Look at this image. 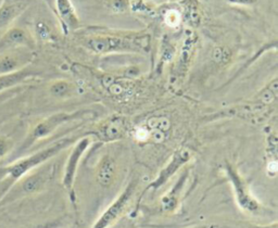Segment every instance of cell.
Segmentation results:
<instances>
[{"label":"cell","instance_id":"12","mask_svg":"<svg viewBox=\"0 0 278 228\" xmlns=\"http://www.w3.org/2000/svg\"><path fill=\"white\" fill-rule=\"evenodd\" d=\"M31 56L27 53L7 52L0 54V75L10 74L30 65Z\"/></svg>","mask_w":278,"mask_h":228},{"label":"cell","instance_id":"25","mask_svg":"<svg viewBox=\"0 0 278 228\" xmlns=\"http://www.w3.org/2000/svg\"><path fill=\"white\" fill-rule=\"evenodd\" d=\"M36 31L38 33V35L41 37V38H47L49 35H50V32H49V29L46 24L44 23H38L37 24V28H36Z\"/></svg>","mask_w":278,"mask_h":228},{"label":"cell","instance_id":"9","mask_svg":"<svg viewBox=\"0 0 278 228\" xmlns=\"http://www.w3.org/2000/svg\"><path fill=\"white\" fill-rule=\"evenodd\" d=\"M128 133V123L123 116L113 115L104 121L96 130L95 135L104 142L122 139Z\"/></svg>","mask_w":278,"mask_h":228},{"label":"cell","instance_id":"27","mask_svg":"<svg viewBox=\"0 0 278 228\" xmlns=\"http://www.w3.org/2000/svg\"><path fill=\"white\" fill-rule=\"evenodd\" d=\"M193 228H212L211 226H199V227H193Z\"/></svg>","mask_w":278,"mask_h":228},{"label":"cell","instance_id":"28","mask_svg":"<svg viewBox=\"0 0 278 228\" xmlns=\"http://www.w3.org/2000/svg\"><path fill=\"white\" fill-rule=\"evenodd\" d=\"M128 228H135V227H134V226H132V225H131V226H129V227H128Z\"/></svg>","mask_w":278,"mask_h":228},{"label":"cell","instance_id":"1","mask_svg":"<svg viewBox=\"0 0 278 228\" xmlns=\"http://www.w3.org/2000/svg\"><path fill=\"white\" fill-rule=\"evenodd\" d=\"M74 139L72 137H65L60 140H57L52 145H49L48 147L41 149L37 152H34L33 155H30L28 157H24L18 161H15L8 166L3 168V177L4 181H7L9 183L10 186L15 183L16 181H19L21 177L24 175H27L31 171L35 170V168L44 165L46 162H48L50 159L55 158L60 154L61 151L66 149L67 147H70L73 143ZM7 188V189H8Z\"/></svg>","mask_w":278,"mask_h":228},{"label":"cell","instance_id":"3","mask_svg":"<svg viewBox=\"0 0 278 228\" xmlns=\"http://www.w3.org/2000/svg\"><path fill=\"white\" fill-rule=\"evenodd\" d=\"M87 111H75V112H58L53 115H50L46 119L38 122L34 128L31 130L27 138L21 143V146L18 149L19 154H22L25 150L30 149L33 145L39 140H43L52 135L64 124L70 123L72 121H77L79 119L85 116Z\"/></svg>","mask_w":278,"mask_h":228},{"label":"cell","instance_id":"29","mask_svg":"<svg viewBox=\"0 0 278 228\" xmlns=\"http://www.w3.org/2000/svg\"><path fill=\"white\" fill-rule=\"evenodd\" d=\"M137 2H138V3H141V2H142V0H137Z\"/></svg>","mask_w":278,"mask_h":228},{"label":"cell","instance_id":"21","mask_svg":"<svg viewBox=\"0 0 278 228\" xmlns=\"http://www.w3.org/2000/svg\"><path fill=\"white\" fill-rule=\"evenodd\" d=\"M185 19L193 27H198L201 21V13L199 10V6L196 0H190V2L185 7Z\"/></svg>","mask_w":278,"mask_h":228},{"label":"cell","instance_id":"15","mask_svg":"<svg viewBox=\"0 0 278 228\" xmlns=\"http://www.w3.org/2000/svg\"><path fill=\"white\" fill-rule=\"evenodd\" d=\"M116 177V163L111 156H104L97 166L96 180L103 187H110Z\"/></svg>","mask_w":278,"mask_h":228},{"label":"cell","instance_id":"13","mask_svg":"<svg viewBox=\"0 0 278 228\" xmlns=\"http://www.w3.org/2000/svg\"><path fill=\"white\" fill-rule=\"evenodd\" d=\"M187 179H188V172L186 171L179 177L178 182L175 183L173 187L162 197L161 209L164 211V212L173 213L178 210L181 198H182V192L184 191L185 185H186L187 183Z\"/></svg>","mask_w":278,"mask_h":228},{"label":"cell","instance_id":"17","mask_svg":"<svg viewBox=\"0 0 278 228\" xmlns=\"http://www.w3.org/2000/svg\"><path fill=\"white\" fill-rule=\"evenodd\" d=\"M23 11V6L14 3H5L0 7V30L7 28Z\"/></svg>","mask_w":278,"mask_h":228},{"label":"cell","instance_id":"26","mask_svg":"<svg viewBox=\"0 0 278 228\" xmlns=\"http://www.w3.org/2000/svg\"><path fill=\"white\" fill-rule=\"evenodd\" d=\"M231 5H238V6H251L256 4L258 0H226Z\"/></svg>","mask_w":278,"mask_h":228},{"label":"cell","instance_id":"23","mask_svg":"<svg viewBox=\"0 0 278 228\" xmlns=\"http://www.w3.org/2000/svg\"><path fill=\"white\" fill-rule=\"evenodd\" d=\"M231 58V54L229 50L223 48H216L213 53V59L218 63H226Z\"/></svg>","mask_w":278,"mask_h":228},{"label":"cell","instance_id":"22","mask_svg":"<svg viewBox=\"0 0 278 228\" xmlns=\"http://www.w3.org/2000/svg\"><path fill=\"white\" fill-rule=\"evenodd\" d=\"M107 8L112 13H125L130 9L131 0H107Z\"/></svg>","mask_w":278,"mask_h":228},{"label":"cell","instance_id":"19","mask_svg":"<svg viewBox=\"0 0 278 228\" xmlns=\"http://www.w3.org/2000/svg\"><path fill=\"white\" fill-rule=\"evenodd\" d=\"M49 92L50 95L54 96L58 99H65L71 97L75 92V86L74 84L65 81V80H58L52 83V85L49 86Z\"/></svg>","mask_w":278,"mask_h":228},{"label":"cell","instance_id":"20","mask_svg":"<svg viewBox=\"0 0 278 228\" xmlns=\"http://www.w3.org/2000/svg\"><path fill=\"white\" fill-rule=\"evenodd\" d=\"M267 156H268V174L273 176L277 173V136L271 134L267 138Z\"/></svg>","mask_w":278,"mask_h":228},{"label":"cell","instance_id":"16","mask_svg":"<svg viewBox=\"0 0 278 228\" xmlns=\"http://www.w3.org/2000/svg\"><path fill=\"white\" fill-rule=\"evenodd\" d=\"M56 4L59 16L61 18L64 27L73 31L79 29L81 22L71 0H56Z\"/></svg>","mask_w":278,"mask_h":228},{"label":"cell","instance_id":"18","mask_svg":"<svg viewBox=\"0 0 278 228\" xmlns=\"http://www.w3.org/2000/svg\"><path fill=\"white\" fill-rule=\"evenodd\" d=\"M277 95H278V82H277V79H275L274 81L267 84V85L256 96L255 103L262 107L271 106L272 104L276 103Z\"/></svg>","mask_w":278,"mask_h":228},{"label":"cell","instance_id":"11","mask_svg":"<svg viewBox=\"0 0 278 228\" xmlns=\"http://www.w3.org/2000/svg\"><path fill=\"white\" fill-rule=\"evenodd\" d=\"M196 46V37L190 35L185 40V43L181 49V53L178 57V60L175 62L174 71H173V79L174 81H179L185 78L187 74L191 60L193 57V52H195Z\"/></svg>","mask_w":278,"mask_h":228},{"label":"cell","instance_id":"4","mask_svg":"<svg viewBox=\"0 0 278 228\" xmlns=\"http://www.w3.org/2000/svg\"><path fill=\"white\" fill-rule=\"evenodd\" d=\"M84 44L97 55L111 53H137L144 46L138 45L137 38L119 37L111 35H96L84 39Z\"/></svg>","mask_w":278,"mask_h":228},{"label":"cell","instance_id":"10","mask_svg":"<svg viewBox=\"0 0 278 228\" xmlns=\"http://www.w3.org/2000/svg\"><path fill=\"white\" fill-rule=\"evenodd\" d=\"M34 47V41L29 32L21 28H12L8 30L4 35L0 37V54L11 52L14 48Z\"/></svg>","mask_w":278,"mask_h":228},{"label":"cell","instance_id":"8","mask_svg":"<svg viewBox=\"0 0 278 228\" xmlns=\"http://www.w3.org/2000/svg\"><path fill=\"white\" fill-rule=\"evenodd\" d=\"M190 159L191 152L188 149L182 148L179 149L178 151H175L174 155L171 157L170 161H168L167 164L160 171L157 179L151 182L145 188V190L142 191V196H144L147 191L158 190L161 188L162 186H164L168 181H170L174 175H176V173L182 170V167H184L190 161Z\"/></svg>","mask_w":278,"mask_h":228},{"label":"cell","instance_id":"6","mask_svg":"<svg viewBox=\"0 0 278 228\" xmlns=\"http://www.w3.org/2000/svg\"><path fill=\"white\" fill-rule=\"evenodd\" d=\"M138 186V179L131 180L130 183L126 185L124 190L120 193L119 197L113 201L112 204L107 208L105 212L99 216L97 222L92 225L91 228H109L111 227L117 219H119L123 213L128 209L130 202L134 198L136 193Z\"/></svg>","mask_w":278,"mask_h":228},{"label":"cell","instance_id":"2","mask_svg":"<svg viewBox=\"0 0 278 228\" xmlns=\"http://www.w3.org/2000/svg\"><path fill=\"white\" fill-rule=\"evenodd\" d=\"M223 170L232 186L237 206L246 213L254 215L262 214L264 211L262 204L252 193L246 180H243V177L237 170V167L231 162L226 161Z\"/></svg>","mask_w":278,"mask_h":228},{"label":"cell","instance_id":"5","mask_svg":"<svg viewBox=\"0 0 278 228\" xmlns=\"http://www.w3.org/2000/svg\"><path fill=\"white\" fill-rule=\"evenodd\" d=\"M41 166L31 171L27 175L21 177L19 181L13 183L7 189L4 201H10L13 196L15 198L25 195H34V193L43 190L48 184L52 173H50L49 168H43Z\"/></svg>","mask_w":278,"mask_h":228},{"label":"cell","instance_id":"24","mask_svg":"<svg viewBox=\"0 0 278 228\" xmlns=\"http://www.w3.org/2000/svg\"><path fill=\"white\" fill-rule=\"evenodd\" d=\"M12 148V142L9 138L0 136V160L9 154Z\"/></svg>","mask_w":278,"mask_h":228},{"label":"cell","instance_id":"7","mask_svg":"<svg viewBox=\"0 0 278 228\" xmlns=\"http://www.w3.org/2000/svg\"><path fill=\"white\" fill-rule=\"evenodd\" d=\"M90 143H91L90 137H83L82 139H80L74 145L64 166L63 176H62V185L65 188L66 192L69 193L70 199L73 204H75V200H77V197H75V191H74V184H75V180H77L79 165L84 154H85L87 149L89 148Z\"/></svg>","mask_w":278,"mask_h":228},{"label":"cell","instance_id":"14","mask_svg":"<svg viewBox=\"0 0 278 228\" xmlns=\"http://www.w3.org/2000/svg\"><path fill=\"white\" fill-rule=\"evenodd\" d=\"M38 72L33 70L30 65L25 66L24 69L16 71L10 74H2L0 75V92L19 86L21 84L28 82L31 79L38 76Z\"/></svg>","mask_w":278,"mask_h":228}]
</instances>
